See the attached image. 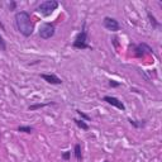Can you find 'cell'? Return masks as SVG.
I'll return each instance as SVG.
<instances>
[{
	"label": "cell",
	"instance_id": "obj_1",
	"mask_svg": "<svg viewBox=\"0 0 162 162\" xmlns=\"http://www.w3.org/2000/svg\"><path fill=\"white\" fill-rule=\"evenodd\" d=\"M15 27L18 32L24 37H31L33 34V23L31 19V14L28 12L20 10L15 14Z\"/></svg>",
	"mask_w": 162,
	"mask_h": 162
},
{
	"label": "cell",
	"instance_id": "obj_2",
	"mask_svg": "<svg viewBox=\"0 0 162 162\" xmlns=\"http://www.w3.org/2000/svg\"><path fill=\"white\" fill-rule=\"evenodd\" d=\"M74 48L76 49H88L91 48V46L88 43V31H86V23H84L81 32L77 34V37L75 38L74 43H72Z\"/></svg>",
	"mask_w": 162,
	"mask_h": 162
},
{
	"label": "cell",
	"instance_id": "obj_3",
	"mask_svg": "<svg viewBox=\"0 0 162 162\" xmlns=\"http://www.w3.org/2000/svg\"><path fill=\"white\" fill-rule=\"evenodd\" d=\"M58 8V2H56V0H46V2L41 3L37 8V10L45 16H48L52 14L56 9Z\"/></svg>",
	"mask_w": 162,
	"mask_h": 162
},
{
	"label": "cell",
	"instance_id": "obj_4",
	"mask_svg": "<svg viewBox=\"0 0 162 162\" xmlns=\"http://www.w3.org/2000/svg\"><path fill=\"white\" fill-rule=\"evenodd\" d=\"M55 36V25L52 23H45L39 29V37L42 39H49Z\"/></svg>",
	"mask_w": 162,
	"mask_h": 162
},
{
	"label": "cell",
	"instance_id": "obj_5",
	"mask_svg": "<svg viewBox=\"0 0 162 162\" xmlns=\"http://www.w3.org/2000/svg\"><path fill=\"white\" fill-rule=\"evenodd\" d=\"M134 56L135 57H144L146 53H153V49L147 45V43H139L137 46H134Z\"/></svg>",
	"mask_w": 162,
	"mask_h": 162
},
{
	"label": "cell",
	"instance_id": "obj_6",
	"mask_svg": "<svg viewBox=\"0 0 162 162\" xmlns=\"http://www.w3.org/2000/svg\"><path fill=\"white\" fill-rule=\"evenodd\" d=\"M103 25L110 32H118L121 29V24L118 23V20L114 18H110V16H105L103 19Z\"/></svg>",
	"mask_w": 162,
	"mask_h": 162
},
{
	"label": "cell",
	"instance_id": "obj_7",
	"mask_svg": "<svg viewBox=\"0 0 162 162\" xmlns=\"http://www.w3.org/2000/svg\"><path fill=\"white\" fill-rule=\"evenodd\" d=\"M103 100H104V101H106L108 104H110V105L115 106L117 109L122 110V112H124V110H125V106H124V104H123L122 101L119 100L118 98H114V96H104V99H103Z\"/></svg>",
	"mask_w": 162,
	"mask_h": 162
},
{
	"label": "cell",
	"instance_id": "obj_8",
	"mask_svg": "<svg viewBox=\"0 0 162 162\" xmlns=\"http://www.w3.org/2000/svg\"><path fill=\"white\" fill-rule=\"evenodd\" d=\"M41 77L51 85H61L62 84V80L59 79L58 76H56L55 74H42Z\"/></svg>",
	"mask_w": 162,
	"mask_h": 162
},
{
	"label": "cell",
	"instance_id": "obj_9",
	"mask_svg": "<svg viewBox=\"0 0 162 162\" xmlns=\"http://www.w3.org/2000/svg\"><path fill=\"white\" fill-rule=\"evenodd\" d=\"M74 153H75L76 160H77V161H82V151H81V144L80 143H76L75 144Z\"/></svg>",
	"mask_w": 162,
	"mask_h": 162
},
{
	"label": "cell",
	"instance_id": "obj_10",
	"mask_svg": "<svg viewBox=\"0 0 162 162\" xmlns=\"http://www.w3.org/2000/svg\"><path fill=\"white\" fill-rule=\"evenodd\" d=\"M55 103H38V104H33V105H31L29 108H28V110H31V112H34V110H37V109H41V108H45V106H47V105H53Z\"/></svg>",
	"mask_w": 162,
	"mask_h": 162
},
{
	"label": "cell",
	"instance_id": "obj_11",
	"mask_svg": "<svg viewBox=\"0 0 162 162\" xmlns=\"http://www.w3.org/2000/svg\"><path fill=\"white\" fill-rule=\"evenodd\" d=\"M147 16H148V19H149V22H151V24H152L153 28H160V27H161V23L156 20L155 15H152L151 12H147Z\"/></svg>",
	"mask_w": 162,
	"mask_h": 162
},
{
	"label": "cell",
	"instance_id": "obj_12",
	"mask_svg": "<svg viewBox=\"0 0 162 162\" xmlns=\"http://www.w3.org/2000/svg\"><path fill=\"white\" fill-rule=\"evenodd\" d=\"M131 125H133L134 128H143L146 125V121H134V119H128Z\"/></svg>",
	"mask_w": 162,
	"mask_h": 162
},
{
	"label": "cell",
	"instance_id": "obj_13",
	"mask_svg": "<svg viewBox=\"0 0 162 162\" xmlns=\"http://www.w3.org/2000/svg\"><path fill=\"white\" fill-rule=\"evenodd\" d=\"M74 122H75V124L77 125L79 128H81V129H84V131H89V124H86L85 123L82 119H74Z\"/></svg>",
	"mask_w": 162,
	"mask_h": 162
},
{
	"label": "cell",
	"instance_id": "obj_14",
	"mask_svg": "<svg viewBox=\"0 0 162 162\" xmlns=\"http://www.w3.org/2000/svg\"><path fill=\"white\" fill-rule=\"evenodd\" d=\"M33 127H31V125H20V127H18V132H23V133H28V134H31V133H33Z\"/></svg>",
	"mask_w": 162,
	"mask_h": 162
},
{
	"label": "cell",
	"instance_id": "obj_15",
	"mask_svg": "<svg viewBox=\"0 0 162 162\" xmlns=\"http://www.w3.org/2000/svg\"><path fill=\"white\" fill-rule=\"evenodd\" d=\"M76 113H77L80 117H81V119H82V121H84V119H85V121H90V117L88 115V114H85L84 112H81V110H76Z\"/></svg>",
	"mask_w": 162,
	"mask_h": 162
},
{
	"label": "cell",
	"instance_id": "obj_16",
	"mask_svg": "<svg viewBox=\"0 0 162 162\" xmlns=\"http://www.w3.org/2000/svg\"><path fill=\"white\" fill-rule=\"evenodd\" d=\"M70 158H71V151H66V152L62 153V160L69 161Z\"/></svg>",
	"mask_w": 162,
	"mask_h": 162
},
{
	"label": "cell",
	"instance_id": "obj_17",
	"mask_svg": "<svg viewBox=\"0 0 162 162\" xmlns=\"http://www.w3.org/2000/svg\"><path fill=\"white\" fill-rule=\"evenodd\" d=\"M121 82H117L115 80H109V86L110 88H119V86H121Z\"/></svg>",
	"mask_w": 162,
	"mask_h": 162
},
{
	"label": "cell",
	"instance_id": "obj_18",
	"mask_svg": "<svg viewBox=\"0 0 162 162\" xmlns=\"http://www.w3.org/2000/svg\"><path fill=\"white\" fill-rule=\"evenodd\" d=\"M0 49L2 51H6V45H5V41H4V38L0 36Z\"/></svg>",
	"mask_w": 162,
	"mask_h": 162
},
{
	"label": "cell",
	"instance_id": "obj_19",
	"mask_svg": "<svg viewBox=\"0 0 162 162\" xmlns=\"http://www.w3.org/2000/svg\"><path fill=\"white\" fill-rule=\"evenodd\" d=\"M15 8H16V3H15V2H12V3L9 4V9H10V10H15Z\"/></svg>",
	"mask_w": 162,
	"mask_h": 162
},
{
	"label": "cell",
	"instance_id": "obj_20",
	"mask_svg": "<svg viewBox=\"0 0 162 162\" xmlns=\"http://www.w3.org/2000/svg\"><path fill=\"white\" fill-rule=\"evenodd\" d=\"M104 162H108V161H104Z\"/></svg>",
	"mask_w": 162,
	"mask_h": 162
}]
</instances>
